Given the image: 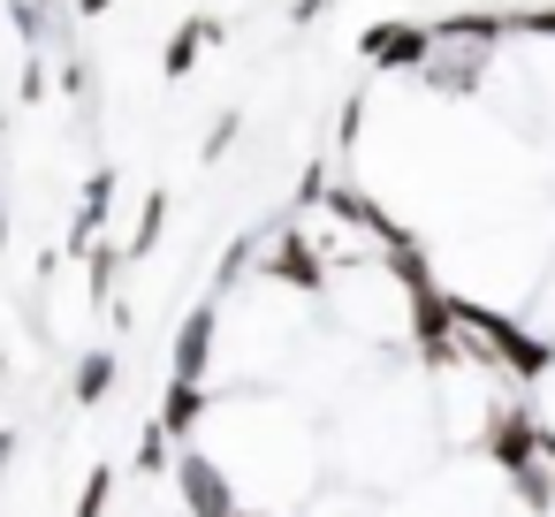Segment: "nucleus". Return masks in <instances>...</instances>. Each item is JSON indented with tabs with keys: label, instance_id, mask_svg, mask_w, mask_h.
Listing matches in <instances>:
<instances>
[{
	"label": "nucleus",
	"instance_id": "8",
	"mask_svg": "<svg viewBox=\"0 0 555 517\" xmlns=\"http://www.w3.org/2000/svg\"><path fill=\"white\" fill-rule=\"evenodd\" d=\"M115 9V0H77V16H107Z\"/></svg>",
	"mask_w": 555,
	"mask_h": 517
},
{
	"label": "nucleus",
	"instance_id": "6",
	"mask_svg": "<svg viewBox=\"0 0 555 517\" xmlns=\"http://www.w3.org/2000/svg\"><path fill=\"white\" fill-rule=\"evenodd\" d=\"M502 31H547V39H555V9H532V16H502Z\"/></svg>",
	"mask_w": 555,
	"mask_h": 517
},
{
	"label": "nucleus",
	"instance_id": "1",
	"mask_svg": "<svg viewBox=\"0 0 555 517\" xmlns=\"http://www.w3.org/2000/svg\"><path fill=\"white\" fill-rule=\"evenodd\" d=\"M176 487H183V509H191V517H236V494H229V479L206 464V449H183V456H176Z\"/></svg>",
	"mask_w": 555,
	"mask_h": 517
},
{
	"label": "nucleus",
	"instance_id": "3",
	"mask_svg": "<svg viewBox=\"0 0 555 517\" xmlns=\"http://www.w3.org/2000/svg\"><path fill=\"white\" fill-rule=\"evenodd\" d=\"M358 54H365L373 69H418V62H426V24H373V31L358 39Z\"/></svg>",
	"mask_w": 555,
	"mask_h": 517
},
{
	"label": "nucleus",
	"instance_id": "7",
	"mask_svg": "<svg viewBox=\"0 0 555 517\" xmlns=\"http://www.w3.org/2000/svg\"><path fill=\"white\" fill-rule=\"evenodd\" d=\"M229 145H236V115H221V122H214V138H206V160H221Z\"/></svg>",
	"mask_w": 555,
	"mask_h": 517
},
{
	"label": "nucleus",
	"instance_id": "9",
	"mask_svg": "<svg viewBox=\"0 0 555 517\" xmlns=\"http://www.w3.org/2000/svg\"><path fill=\"white\" fill-rule=\"evenodd\" d=\"M236 517H251V509H236Z\"/></svg>",
	"mask_w": 555,
	"mask_h": 517
},
{
	"label": "nucleus",
	"instance_id": "2",
	"mask_svg": "<svg viewBox=\"0 0 555 517\" xmlns=\"http://www.w3.org/2000/svg\"><path fill=\"white\" fill-rule=\"evenodd\" d=\"M214 327H221L214 305H198V312L176 327V365H168L176 388H206V373H214Z\"/></svg>",
	"mask_w": 555,
	"mask_h": 517
},
{
	"label": "nucleus",
	"instance_id": "5",
	"mask_svg": "<svg viewBox=\"0 0 555 517\" xmlns=\"http://www.w3.org/2000/svg\"><path fill=\"white\" fill-rule=\"evenodd\" d=\"M107 388H115V358H107V350H92V358H85V373H77V403H100Z\"/></svg>",
	"mask_w": 555,
	"mask_h": 517
},
{
	"label": "nucleus",
	"instance_id": "4",
	"mask_svg": "<svg viewBox=\"0 0 555 517\" xmlns=\"http://www.w3.org/2000/svg\"><path fill=\"white\" fill-rule=\"evenodd\" d=\"M214 39H221V24H214V16H183V24H176V39H168V62H160V69H168V77H191V69H198V54H206Z\"/></svg>",
	"mask_w": 555,
	"mask_h": 517
}]
</instances>
